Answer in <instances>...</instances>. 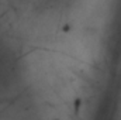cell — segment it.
I'll list each match as a JSON object with an SVG mask.
<instances>
[{
  "instance_id": "cell-1",
  "label": "cell",
  "mask_w": 121,
  "mask_h": 120,
  "mask_svg": "<svg viewBox=\"0 0 121 120\" xmlns=\"http://www.w3.org/2000/svg\"><path fill=\"white\" fill-rule=\"evenodd\" d=\"M79 106H80V99H78V100L75 102V110H76V112L79 110Z\"/></svg>"
}]
</instances>
